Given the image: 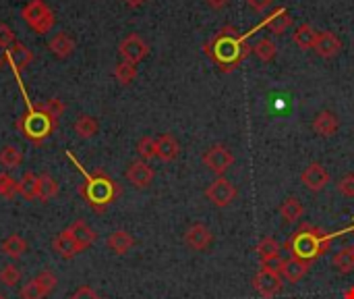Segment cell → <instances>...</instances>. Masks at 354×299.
Here are the masks:
<instances>
[{
    "label": "cell",
    "mask_w": 354,
    "mask_h": 299,
    "mask_svg": "<svg viewBox=\"0 0 354 299\" xmlns=\"http://www.w3.org/2000/svg\"><path fill=\"white\" fill-rule=\"evenodd\" d=\"M251 50L253 48L247 44V34L239 36V32L232 25L222 27L215 38H211V42L203 46V52L220 67L222 73H232L249 56Z\"/></svg>",
    "instance_id": "1"
},
{
    "label": "cell",
    "mask_w": 354,
    "mask_h": 299,
    "mask_svg": "<svg viewBox=\"0 0 354 299\" xmlns=\"http://www.w3.org/2000/svg\"><path fill=\"white\" fill-rule=\"evenodd\" d=\"M67 156L77 164V168L83 173V183L79 185V193L85 199V204L95 210V212H106V208L110 204H114L118 195L123 193L121 185H118L114 179H110L104 170H95V173H87L85 168H81V164L75 160V156L71 152H67Z\"/></svg>",
    "instance_id": "2"
},
{
    "label": "cell",
    "mask_w": 354,
    "mask_h": 299,
    "mask_svg": "<svg viewBox=\"0 0 354 299\" xmlns=\"http://www.w3.org/2000/svg\"><path fill=\"white\" fill-rule=\"evenodd\" d=\"M335 235H325L321 229L311 227V225H303L288 241H286V250L292 252L294 258L305 260V262H315L317 258H321L327 250H329V241Z\"/></svg>",
    "instance_id": "3"
},
{
    "label": "cell",
    "mask_w": 354,
    "mask_h": 299,
    "mask_svg": "<svg viewBox=\"0 0 354 299\" xmlns=\"http://www.w3.org/2000/svg\"><path fill=\"white\" fill-rule=\"evenodd\" d=\"M56 125H58V119H54L48 113L38 111L34 107L27 115H23L15 121V127L23 133V137L36 146H42L54 133Z\"/></svg>",
    "instance_id": "4"
},
{
    "label": "cell",
    "mask_w": 354,
    "mask_h": 299,
    "mask_svg": "<svg viewBox=\"0 0 354 299\" xmlns=\"http://www.w3.org/2000/svg\"><path fill=\"white\" fill-rule=\"evenodd\" d=\"M21 17L38 36L48 34L56 21L52 9L44 3V0H30V3L21 9Z\"/></svg>",
    "instance_id": "5"
},
{
    "label": "cell",
    "mask_w": 354,
    "mask_h": 299,
    "mask_svg": "<svg viewBox=\"0 0 354 299\" xmlns=\"http://www.w3.org/2000/svg\"><path fill=\"white\" fill-rule=\"evenodd\" d=\"M284 287V278L280 272L270 270V268H261L255 278H253V289L263 297V299H272L276 297Z\"/></svg>",
    "instance_id": "6"
},
{
    "label": "cell",
    "mask_w": 354,
    "mask_h": 299,
    "mask_svg": "<svg viewBox=\"0 0 354 299\" xmlns=\"http://www.w3.org/2000/svg\"><path fill=\"white\" fill-rule=\"evenodd\" d=\"M205 195H207V199H209V202H211L213 206L226 208V206H230V204L234 202V197H236V187H234L228 179L217 177V179L205 189Z\"/></svg>",
    "instance_id": "7"
},
{
    "label": "cell",
    "mask_w": 354,
    "mask_h": 299,
    "mask_svg": "<svg viewBox=\"0 0 354 299\" xmlns=\"http://www.w3.org/2000/svg\"><path fill=\"white\" fill-rule=\"evenodd\" d=\"M203 164L211 170V173H215V175H224L232 164H234V156H232V152L226 148V146H211L205 154H203Z\"/></svg>",
    "instance_id": "8"
},
{
    "label": "cell",
    "mask_w": 354,
    "mask_h": 299,
    "mask_svg": "<svg viewBox=\"0 0 354 299\" xmlns=\"http://www.w3.org/2000/svg\"><path fill=\"white\" fill-rule=\"evenodd\" d=\"M118 52H121L123 60L137 65V63H141V60L150 54V46H148V42H145L141 36L131 34V36H127V38L121 42V46H118Z\"/></svg>",
    "instance_id": "9"
},
{
    "label": "cell",
    "mask_w": 354,
    "mask_h": 299,
    "mask_svg": "<svg viewBox=\"0 0 354 299\" xmlns=\"http://www.w3.org/2000/svg\"><path fill=\"white\" fill-rule=\"evenodd\" d=\"M5 60L11 65V69L15 71V75H21V73L32 65L34 52H32L25 44L15 42L13 46H9V48L5 50Z\"/></svg>",
    "instance_id": "10"
},
{
    "label": "cell",
    "mask_w": 354,
    "mask_h": 299,
    "mask_svg": "<svg viewBox=\"0 0 354 299\" xmlns=\"http://www.w3.org/2000/svg\"><path fill=\"white\" fill-rule=\"evenodd\" d=\"M125 177H127V181H129L131 185H135L137 189H145V187L152 185L156 173H154V168H152L145 160H135V162L129 164Z\"/></svg>",
    "instance_id": "11"
},
{
    "label": "cell",
    "mask_w": 354,
    "mask_h": 299,
    "mask_svg": "<svg viewBox=\"0 0 354 299\" xmlns=\"http://www.w3.org/2000/svg\"><path fill=\"white\" fill-rule=\"evenodd\" d=\"M211 241H213L211 231H209L205 225H201V223L191 225V227L187 229V233H185V243H187L191 250H195V252L207 250V247L211 245Z\"/></svg>",
    "instance_id": "12"
},
{
    "label": "cell",
    "mask_w": 354,
    "mask_h": 299,
    "mask_svg": "<svg viewBox=\"0 0 354 299\" xmlns=\"http://www.w3.org/2000/svg\"><path fill=\"white\" fill-rule=\"evenodd\" d=\"M300 181H303L311 191H321V189H325V185L329 183V173H327L325 166H321L319 162H311V164L300 173Z\"/></svg>",
    "instance_id": "13"
},
{
    "label": "cell",
    "mask_w": 354,
    "mask_h": 299,
    "mask_svg": "<svg viewBox=\"0 0 354 299\" xmlns=\"http://www.w3.org/2000/svg\"><path fill=\"white\" fill-rule=\"evenodd\" d=\"M313 50L321 58H331V56H335L342 50V42H340V38L333 32H321L317 36V42H315V48Z\"/></svg>",
    "instance_id": "14"
},
{
    "label": "cell",
    "mask_w": 354,
    "mask_h": 299,
    "mask_svg": "<svg viewBox=\"0 0 354 299\" xmlns=\"http://www.w3.org/2000/svg\"><path fill=\"white\" fill-rule=\"evenodd\" d=\"M52 250L60 258H64V260H71V258H75L81 252L77 241H75V237H73V233H71V229H64L62 233L56 235V239L52 241Z\"/></svg>",
    "instance_id": "15"
},
{
    "label": "cell",
    "mask_w": 354,
    "mask_h": 299,
    "mask_svg": "<svg viewBox=\"0 0 354 299\" xmlns=\"http://www.w3.org/2000/svg\"><path fill=\"white\" fill-rule=\"evenodd\" d=\"M106 243H108V250H110L112 254H116V256H125V254H129V252L133 250L135 239H133V235H131L129 231L118 229V231L110 233V237H108Z\"/></svg>",
    "instance_id": "16"
},
{
    "label": "cell",
    "mask_w": 354,
    "mask_h": 299,
    "mask_svg": "<svg viewBox=\"0 0 354 299\" xmlns=\"http://www.w3.org/2000/svg\"><path fill=\"white\" fill-rule=\"evenodd\" d=\"M340 127V119L331 111H321L313 121V131L321 137H331Z\"/></svg>",
    "instance_id": "17"
},
{
    "label": "cell",
    "mask_w": 354,
    "mask_h": 299,
    "mask_svg": "<svg viewBox=\"0 0 354 299\" xmlns=\"http://www.w3.org/2000/svg\"><path fill=\"white\" fill-rule=\"evenodd\" d=\"M156 148H158V158L164 160V162H172V160H176L178 154H180V146H178L176 137L170 135V133L160 135V137L156 140Z\"/></svg>",
    "instance_id": "18"
},
{
    "label": "cell",
    "mask_w": 354,
    "mask_h": 299,
    "mask_svg": "<svg viewBox=\"0 0 354 299\" xmlns=\"http://www.w3.org/2000/svg\"><path fill=\"white\" fill-rule=\"evenodd\" d=\"M69 229H71V233H73V237H75V241H77V245H79L81 252L95 243V237H97V235H95V231H93L83 219L75 221Z\"/></svg>",
    "instance_id": "19"
},
{
    "label": "cell",
    "mask_w": 354,
    "mask_h": 299,
    "mask_svg": "<svg viewBox=\"0 0 354 299\" xmlns=\"http://www.w3.org/2000/svg\"><path fill=\"white\" fill-rule=\"evenodd\" d=\"M309 268H311V264L309 262H305V260H298V258H290V260H286L284 262V268H282V278L284 280H288V283H298L300 278H305V274L309 272Z\"/></svg>",
    "instance_id": "20"
},
{
    "label": "cell",
    "mask_w": 354,
    "mask_h": 299,
    "mask_svg": "<svg viewBox=\"0 0 354 299\" xmlns=\"http://www.w3.org/2000/svg\"><path fill=\"white\" fill-rule=\"evenodd\" d=\"M303 214H305V208H303L300 199H298L296 195L286 197L284 202H282V206H280V217H282L284 223H288V225L298 223V221L303 219Z\"/></svg>",
    "instance_id": "21"
},
{
    "label": "cell",
    "mask_w": 354,
    "mask_h": 299,
    "mask_svg": "<svg viewBox=\"0 0 354 299\" xmlns=\"http://www.w3.org/2000/svg\"><path fill=\"white\" fill-rule=\"evenodd\" d=\"M263 25H266L272 34L282 36V34L292 25V17H290V13H288L286 9H278L276 13H272L270 17H266Z\"/></svg>",
    "instance_id": "22"
},
{
    "label": "cell",
    "mask_w": 354,
    "mask_h": 299,
    "mask_svg": "<svg viewBox=\"0 0 354 299\" xmlns=\"http://www.w3.org/2000/svg\"><path fill=\"white\" fill-rule=\"evenodd\" d=\"M50 50H52V54L58 56V58H69V56L73 54V50H75V40H73L69 34L60 32V34H56V36L50 40Z\"/></svg>",
    "instance_id": "23"
},
{
    "label": "cell",
    "mask_w": 354,
    "mask_h": 299,
    "mask_svg": "<svg viewBox=\"0 0 354 299\" xmlns=\"http://www.w3.org/2000/svg\"><path fill=\"white\" fill-rule=\"evenodd\" d=\"M317 36H319V32H315L313 25L300 23L296 27V32H294V44L300 50H313L315 48V42H317Z\"/></svg>",
    "instance_id": "24"
},
{
    "label": "cell",
    "mask_w": 354,
    "mask_h": 299,
    "mask_svg": "<svg viewBox=\"0 0 354 299\" xmlns=\"http://www.w3.org/2000/svg\"><path fill=\"white\" fill-rule=\"evenodd\" d=\"M58 195V183L52 175L42 173L38 175V199L40 202H48V199Z\"/></svg>",
    "instance_id": "25"
},
{
    "label": "cell",
    "mask_w": 354,
    "mask_h": 299,
    "mask_svg": "<svg viewBox=\"0 0 354 299\" xmlns=\"http://www.w3.org/2000/svg\"><path fill=\"white\" fill-rule=\"evenodd\" d=\"M25 252H27V241L21 235H17V233L9 235L3 241V254L9 256L11 260H19Z\"/></svg>",
    "instance_id": "26"
},
{
    "label": "cell",
    "mask_w": 354,
    "mask_h": 299,
    "mask_svg": "<svg viewBox=\"0 0 354 299\" xmlns=\"http://www.w3.org/2000/svg\"><path fill=\"white\" fill-rule=\"evenodd\" d=\"M19 195L27 202L38 199V175H34L32 170L23 173V177L19 179Z\"/></svg>",
    "instance_id": "27"
},
{
    "label": "cell",
    "mask_w": 354,
    "mask_h": 299,
    "mask_svg": "<svg viewBox=\"0 0 354 299\" xmlns=\"http://www.w3.org/2000/svg\"><path fill=\"white\" fill-rule=\"evenodd\" d=\"M97 131H99V125H97V121H95L93 117H89V115H81V117L75 121V133H77L81 140H89V137H93Z\"/></svg>",
    "instance_id": "28"
},
{
    "label": "cell",
    "mask_w": 354,
    "mask_h": 299,
    "mask_svg": "<svg viewBox=\"0 0 354 299\" xmlns=\"http://www.w3.org/2000/svg\"><path fill=\"white\" fill-rule=\"evenodd\" d=\"M333 266H335V270L342 272V274L352 272V270H354V247L348 245V247L340 250V252L333 256Z\"/></svg>",
    "instance_id": "29"
},
{
    "label": "cell",
    "mask_w": 354,
    "mask_h": 299,
    "mask_svg": "<svg viewBox=\"0 0 354 299\" xmlns=\"http://www.w3.org/2000/svg\"><path fill=\"white\" fill-rule=\"evenodd\" d=\"M114 77H116V81L121 83V85H131L135 81V77H137V65L127 63V60L118 63L114 67Z\"/></svg>",
    "instance_id": "30"
},
{
    "label": "cell",
    "mask_w": 354,
    "mask_h": 299,
    "mask_svg": "<svg viewBox=\"0 0 354 299\" xmlns=\"http://www.w3.org/2000/svg\"><path fill=\"white\" fill-rule=\"evenodd\" d=\"M0 164L7 166V168H17L23 164V154L19 148L15 146H5L3 150H0Z\"/></svg>",
    "instance_id": "31"
},
{
    "label": "cell",
    "mask_w": 354,
    "mask_h": 299,
    "mask_svg": "<svg viewBox=\"0 0 354 299\" xmlns=\"http://www.w3.org/2000/svg\"><path fill=\"white\" fill-rule=\"evenodd\" d=\"M253 50H255V56L259 60H263V63H272L276 58V54H278V46L272 40H268V38L266 40H259Z\"/></svg>",
    "instance_id": "32"
},
{
    "label": "cell",
    "mask_w": 354,
    "mask_h": 299,
    "mask_svg": "<svg viewBox=\"0 0 354 299\" xmlns=\"http://www.w3.org/2000/svg\"><path fill=\"white\" fill-rule=\"evenodd\" d=\"M257 256L259 260H270V258H276L280 256V243L274 239V237H263L257 245Z\"/></svg>",
    "instance_id": "33"
},
{
    "label": "cell",
    "mask_w": 354,
    "mask_h": 299,
    "mask_svg": "<svg viewBox=\"0 0 354 299\" xmlns=\"http://www.w3.org/2000/svg\"><path fill=\"white\" fill-rule=\"evenodd\" d=\"M0 195L5 199H15V195H19V181H15L9 173H0Z\"/></svg>",
    "instance_id": "34"
},
{
    "label": "cell",
    "mask_w": 354,
    "mask_h": 299,
    "mask_svg": "<svg viewBox=\"0 0 354 299\" xmlns=\"http://www.w3.org/2000/svg\"><path fill=\"white\" fill-rule=\"evenodd\" d=\"M34 109L44 111V113H48V115L54 117V119H58V117L67 111V107H64V102H62L60 98H50V100H46V102L34 104Z\"/></svg>",
    "instance_id": "35"
},
{
    "label": "cell",
    "mask_w": 354,
    "mask_h": 299,
    "mask_svg": "<svg viewBox=\"0 0 354 299\" xmlns=\"http://www.w3.org/2000/svg\"><path fill=\"white\" fill-rule=\"evenodd\" d=\"M137 152H139V156H141L145 162H148V160H152V158H156V156H158L156 140H154V137H150V135L141 137V140H139V144H137Z\"/></svg>",
    "instance_id": "36"
},
{
    "label": "cell",
    "mask_w": 354,
    "mask_h": 299,
    "mask_svg": "<svg viewBox=\"0 0 354 299\" xmlns=\"http://www.w3.org/2000/svg\"><path fill=\"white\" fill-rule=\"evenodd\" d=\"M34 280L40 285V289H42L46 295H50V293L56 289V285H58V278H56V274H54L52 270H42Z\"/></svg>",
    "instance_id": "37"
},
{
    "label": "cell",
    "mask_w": 354,
    "mask_h": 299,
    "mask_svg": "<svg viewBox=\"0 0 354 299\" xmlns=\"http://www.w3.org/2000/svg\"><path fill=\"white\" fill-rule=\"evenodd\" d=\"M19 280H21V270L15 264H9L0 270V283L5 287H15V285H19Z\"/></svg>",
    "instance_id": "38"
},
{
    "label": "cell",
    "mask_w": 354,
    "mask_h": 299,
    "mask_svg": "<svg viewBox=\"0 0 354 299\" xmlns=\"http://www.w3.org/2000/svg\"><path fill=\"white\" fill-rule=\"evenodd\" d=\"M44 297H46V293L40 289V285L34 278L30 283H25L21 289V299H44Z\"/></svg>",
    "instance_id": "39"
},
{
    "label": "cell",
    "mask_w": 354,
    "mask_h": 299,
    "mask_svg": "<svg viewBox=\"0 0 354 299\" xmlns=\"http://www.w3.org/2000/svg\"><path fill=\"white\" fill-rule=\"evenodd\" d=\"M17 42L15 32L7 25V23H0V48L7 50L9 46H13Z\"/></svg>",
    "instance_id": "40"
},
{
    "label": "cell",
    "mask_w": 354,
    "mask_h": 299,
    "mask_svg": "<svg viewBox=\"0 0 354 299\" xmlns=\"http://www.w3.org/2000/svg\"><path fill=\"white\" fill-rule=\"evenodd\" d=\"M335 189L346 197H354V175H346L344 179H340Z\"/></svg>",
    "instance_id": "41"
},
{
    "label": "cell",
    "mask_w": 354,
    "mask_h": 299,
    "mask_svg": "<svg viewBox=\"0 0 354 299\" xmlns=\"http://www.w3.org/2000/svg\"><path fill=\"white\" fill-rule=\"evenodd\" d=\"M69 299H102V297H99V295H97V293H95L91 287L83 285V287H79V289H77V291H75V293H73Z\"/></svg>",
    "instance_id": "42"
},
{
    "label": "cell",
    "mask_w": 354,
    "mask_h": 299,
    "mask_svg": "<svg viewBox=\"0 0 354 299\" xmlns=\"http://www.w3.org/2000/svg\"><path fill=\"white\" fill-rule=\"evenodd\" d=\"M284 258L282 256H276V258H270V260H263L261 262V268H270V270H276V272H282L284 268Z\"/></svg>",
    "instance_id": "43"
},
{
    "label": "cell",
    "mask_w": 354,
    "mask_h": 299,
    "mask_svg": "<svg viewBox=\"0 0 354 299\" xmlns=\"http://www.w3.org/2000/svg\"><path fill=\"white\" fill-rule=\"evenodd\" d=\"M272 3H274V0H249V5H251L257 13L268 11V9L272 7Z\"/></svg>",
    "instance_id": "44"
},
{
    "label": "cell",
    "mask_w": 354,
    "mask_h": 299,
    "mask_svg": "<svg viewBox=\"0 0 354 299\" xmlns=\"http://www.w3.org/2000/svg\"><path fill=\"white\" fill-rule=\"evenodd\" d=\"M228 3H230V0H207V5H209L211 9H224Z\"/></svg>",
    "instance_id": "45"
},
{
    "label": "cell",
    "mask_w": 354,
    "mask_h": 299,
    "mask_svg": "<svg viewBox=\"0 0 354 299\" xmlns=\"http://www.w3.org/2000/svg\"><path fill=\"white\" fill-rule=\"evenodd\" d=\"M344 299H354V285L344 291Z\"/></svg>",
    "instance_id": "46"
},
{
    "label": "cell",
    "mask_w": 354,
    "mask_h": 299,
    "mask_svg": "<svg viewBox=\"0 0 354 299\" xmlns=\"http://www.w3.org/2000/svg\"><path fill=\"white\" fill-rule=\"evenodd\" d=\"M125 3H127V5H131V7H139V5L143 3V0H125Z\"/></svg>",
    "instance_id": "47"
},
{
    "label": "cell",
    "mask_w": 354,
    "mask_h": 299,
    "mask_svg": "<svg viewBox=\"0 0 354 299\" xmlns=\"http://www.w3.org/2000/svg\"><path fill=\"white\" fill-rule=\"evenodd\" d=\"M3 65H5V58H3V56H0V67H3Z\"/></svg>",
    "instance_id": "48"
},
{
    "label": "cell",
    "mask_w": 354,
    "mask_h": 299,
    "mask_svg": "<svg viewBox=\"0 0 354 299\" xmlns=\"http://www.w3.org/2000/svg\"><path fill=\"white\" fill-rule=\"evenodd\" d=\"M0 299H7V295H3V293H0Z\"/></svg>",
    "instance_id": "49"
}]
</instances>
